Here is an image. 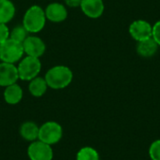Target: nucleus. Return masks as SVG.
I'll return each mask as SVG.
<instances>
[{
    "instance_id": "nucleus-6",
    "label": "nucleus",
    "mask_w": 160,
    "mask_h": 160,
    "mask_svg": "<svg viewBox=\"0 0 160 160\" xmlns=\"http://www.w3.org/2000/svg\"><path fill=\"white\" fill-rule=\"evenodd\" d=\"M27 156L30 160H52V147L39 140L30 143L27 148Z\"/></svg>"
},
{
    "instance_id": "nucleus-16",
    "label": "nucleus",
    "mask_w": 160,
    "mask_h": 160,
    "mask_svg": "<svg viewBox=\"0 0 160 160\" xmlns=\"http://www.w3.org/2000/svg\"><path fill=\"white\" fill-rule=\"evenodd\" d=\"M16 8L11 0H0V22H9L15 16Z\"/></svg>"
},
{
    "instance_id": "nucleus-18",
    "label": "nucleus",
    "mask_w": 160,
    "mask_h": 160,
    "mask_svg": "<svg viewBox=\"0 0 160 160\" xmlns=\"http://www.w3.org/2000/svg\"><path fill=\"white\" fill-rule=\"evenodd\" d=\"M29 33L26 31V29L22 25H18L16 27H14L10 33H9V38L15 40V41H18L20 43L22 44V42L25 40V38L29 36L28 35Z\"/></svg>"
},
{
    "instance_id": "nucleus-20",
    "label": "nucleus",
    "mask_w": 160,
    "mask_h": 160,
    "mask_svg": "<svg viewBox=\"0 0 160 160\" xmlns=\"http://www.w3.org/2000/svg\"><path fill=\"white\" fill-rule=\"evenodd\" d=\"M9 33H10V30L8 24L0 22V44H2L8 38H9Z\"/></svg>"
},
{
    "instance_id": "nucleus-4",
    "label": "nucleus",
    "mask_w": 160,
    "mask_h": 160,
    "mask_svg": "<svg viewBox=\"0 0 160 160\" xmlns=\"http://www.w3.org/2000/svg\"><path fill=\"white\" fill-rule=\"evenodd\" d=\"M24 52L22 44L11 38H8L0 44V60L1 62L16 64L23 56Z\"/></svg>"
},
{
    "instance_id": "nucleus-11",
    "label": "nucleus",
    "mask_w": 160,
    "mask_h": 160,
    "mask_svg": "<svg viewBox=\"0 0 160 160\" xmlns=\"http://www.w3.org/2000/svg\"><path fill=\"white\" fill-rule=\"evenodd\" d=\"M44 10L47 20L52 22H62L68 18V9L66 6L58 2L49 4Z\"/></svg>"
},
{
    "instance_id": "nucleus-17",
    "label": "nucleus",
    "mask_w": 160,
    "mask_h": 160,
    "mask_svg": "<svg viewBox=\"0 0 160 160\" xmlns=\"http://www.w3.org/2000/svg\"><path fill=\"white\" fill-rule=\"evenodd\" d=\"M76 160H100V158L98 152L95 148L91 146H84L78 151Z\"/></svg>"
},
{
    "instance_id": "nucleus-21",
    "label": "nucleus",
    "mask_w": 160,
    "mask_h": 160,
    "mask_svg": "<svg viewBox=\"0 0 160 160\" xmlns=\"http://www.w3.org/2000/svg\"><path fill=\"white\" fill-rule=\"evenodd\" d=\"M152 38L158 43L160 47V20L156 22L153 24V31H152Z\"/></svg>"
},
{
    "instance_id": "nucleus-22",
    "label": "nucleus",
    "mask_w": 160,
    "mask_h": 160,
    "mask_svg": "<svg viewBox=\"0 0 160 160\" xmlns=\"http://www.w3.org/2000/svg\"><path fill=\"white\" fill-rule=\"evenodd\" d=\"M66 6L69 8H80L82 0H64Z\"/></svg>"
},
{
    "instance_id": "nucleus-19",
    "label": "nucleus",
    "mask_w": 160,
    "mask_h": 160,
    "mask_svg": "<svg viewBox=\"0 0 160 160\" xmlns=\"http://www.w3.org/2000/svg\"><path fill=\"white\" fill-rule=\"evenodd\" d=\"M148 153L151 160H160V139L154 141L151 143Z\"/></svg>"
},
{
    "instance_id": "nucleus-2",
    "label": "nucleus",
    "mask_w": 160,
    "mask_h": 160,
    "mask_svg": "<svg viewBox=\"0 0 160 160\" xmlns=\"http://www.w3.org/2000/svg\"><path fill=\"white\" fill-rule=\"evenodd\" d=\"M47 18L45 10L38 5L28 8L22 18V26L30 34L39 33L45 27Z\"/></svg>"
},
{
    "instance_id": "nucleus-10",
    "label": "nucleus",
    "mask_w": 160,
    "mask_h": 160,
    "mask_svg": "<svg viewBox=\"0 0 160 160\" xmlns=\"http://www.w3.org/2000/svg\"><path fill=\"white\" fill-rule=\"evenodd\" d=\"M80 8L86 17L98 19L102 16L105 5L103 0H82Z\"/></svg>"
},
{
    "instance_id": "nucleus-12",
    "label": "nucleus",
    "mask_w": 160,
    "mask_h": 160,
    "mask_svg": "<svg viewBox=\"0 0 160 160\" xmlns=\"http://www.w3.org/2000/svg\"><path fill=\"white\" fill-rule=\"evenodd\" d=\"M3 97H4V100L6 101V103L9 105H16L20 103L21 100L22 99L23 91L22 87L17 82H15L13 84H10L5 87Z\"/></svg>"
},
{
    "instance_id": "nucleus-7",
    "label": "nucleus",
    "mask_w": 160,
    "mask_h": 160,
    "mask_svg": "<svg viewBox=\"0 0 160 160\" xmlns=\"http://www.w3.org/2000/svg\"><path fill=\"white\" fill-rule=\"evenodd\" d=\"M152 31L153 25L142 19L133 21L128 27L129 35L137 42L152 38Z\"/></svg>"
},
{
    "instance_id": "nucleus-5",
    "label": "nucleus",
    "mask_w": 160,
    "mask_h": 160,
    "mask_svg": "<svg viewBox=\"0 0 160 160\" xmlns=\"http://www.w3.org/2000/svg\"><path fill=\"white\" fill-rule=\"evenodd\" d=\"M63 136V128L57 122L48 121L39 127L38 140L49 144L53 145L59 142Z\"/></svg>"
},
{
    "instance_id": "nucleus-14",
    "label": "nucleus",
    "mask_w": 160,
    "mask_h": 160,
    "mask_svg": "<svg viewBox=\"0 0 160 160\" xmlns=\"http://www.w3.org/2000/svg\"><path fill=\"white\" fill-rule=\"evenodd\" d=\"M38 131L39 127L33 121H26L22 123L19 129L21 137L29 142H33L38 140Z\"/></svg>"
},
{
    "instance_id": "nucleus-8",
    "label": "nucleus",
    "mask_w": 160,
    "mask_h": 160,
    "mask_svg": "<svg viewBox=\"0 0 160 160\" xmlns=\"http://www.w3.org/2000/svg\"><path fill=\"white\" fill-rule=\"evenodd\" d=\"M22 48L25 55L39 58L46 51V44L37 36H28L22 42Z\"/></svg>"
},
{
    "instance_id": "nucleus-9",
    "label": "nucleus",
    "mask_w": 160,
    "mask_h": 160,
    "mask_svg": "<svg viewBox=\"0 0 160 160\" xmlns=\"http://www.w3.org/2000/svg\"><path fill=\"white\" fill-rule=\"evenodd\" d=\"M19 80L17 66L14 64L0 62V86L7 87Z\"/></svg>"
},
{
    "instance_id": "nucleus-1",
    "label": "nucleus",
    "mask_w": 160,
    "mask_h": 160,
    "mask_svg": "<svg viewBox=\"0 0 160 160\" xmlns=\"http://www.w3.org/2000/svg\"><path fill=\"white\" fill-rule=\"evenodd\" d=\"M44 78L49 88L60 90L68 87L71 83L73 72L68 67L58 65L48 69Z\"/></svg>"
},
{
    "instance_id": "nucleus-3",
    "label": "nucleus",
    "mask_w": 160,
    "mask_h": 160,
    "mask_svg": "<svg viewBox=\"0 0 160 160\" xmlns=\"http://www.w3.org/2000/svg\"><path fill=\"white\" fill-rule=\"evenodd\" d=\"M17 66L19 80L30 82L38 77L41 70V62L39 58L25 55L22 57Z\"/></svg>"
},
{
    "instance_id": "nucleus-15",
    "label": "nucleus",
    "mask_w": 160,
    "mask_h": 160,
    "mask_svg": "<svg viewBox=\"0 0 160 160\" xmlns=\"http://www.w3.org/2000/svg\"><path fill=\"white\" fill-rule=\"evenodd\" d=\"M48 88L49 87L45 81V78L39 76L31 80L28 84V91L35 98H40L45 95Z\"/></svg>"
},
{
    "instance_id": "nucleus-13",
    "label": "nucleus",
    "mask_w": 160,
    "mask_h": 160,
    "mask_svg": "<svg viewBox=\"0 0 160 160\" xmlns=\"http://www.w3.org/2000/svg\"><path fill=\"white\" fill-rule=\"evenodd\" d=\"M158 47L159 46L154 40V38H150L145 39V40H142V41L137 42L136 51L140 56L144 57V58H150L157 53Z\"/></svg>"
}]
</instances>
